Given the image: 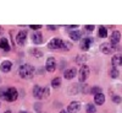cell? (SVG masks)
<instances>
[{
    "label": "cell",
    "instance_id": "cell-25",
    "mask_svg": "<svg viewBox=\"0 0 122 113\" xmlns=\"http://www.w3.org/2000/svg\"><path fill=\"white\" fill-rule=\"evenodd\" d=\"M90 92H92V94H94V95L101 94V87H99V86H95V87H93V89L90 90Z\"/></svg>",
    "mask_w": 122,
    "mask_h": 113
},
{
    "label": "cell",
    "instance_id": "cell-29",
    "mask_svg": "<svg viewBox=\"0 0 122 113\" xmlns=\"http://www.w3.org/2000/svg\"><path fill=\"white\" fill-rule=\"evenodd\" d=\"M30 28H32V30H34V31H38L39 28H42V26H37V25H32V26H30Z\"/></svg>",
    "mask_w": 122,
    "mask_h": 113
},
{
    "label": "cell",
    "instance_id": "cell-10",
    "mask_svg": "<svg viewBox=\"0 0 122 113\" xmlns=\"http://www.w3.org/2000/svg\"><path fill=\"white\" fill-rule=\"evenodd\" d=\"M43 90L44 87H40V86H34L33 89V96L37 98V100H40V98H43Z\"/></svg>",
    "mask_w": 122,
    "mask_h": 113
},
{
    "label": "cell",
    "instance_id": "cell-26",
    "mask_svg": "<svg viewBox=\"0 0 122 113\" xmlns=\"http://www.w3.org/2000/svg\"><path fill=\"white\" fill-rule=\"evenodd\" d=\"M49 95H50L49 87H44V90H43V98H46V97H49Z\"/></svg>",
    "mask_w": 122,
    "mask_h": 113
},
{
    "label": "cell",
    "instance_id": "cell-5",
    "mask_svg": "<svg viewBox=\"0 0 122 113\" xmlns=\"http://www.w3.org/2000/svg\"><path fill=\"white\" fill-rule=\"evenodd\" d=\"M61 44H62V39H60V38H53L48 43V47L50 49H59V48H61Z\"/></svg>",
    "mask_w": 122,
    "mask_h": 113
},
{
    "label": "cell",
    "instance_id": "cell-6",
    "mask_svg": "<svg viewBox=\"0 0 122 113\" xmlns=\"http://www.w3.org/2000/svg\"><path fill=\"white\" fill-rule=\"evenodd\" d=\"M26 38H27V32L26 31H20L16 36V42L20 46H23L26 43Z\"/></svg>",
    "mask_w": 122,
    "mask_h": 113
},
{
    "label": "cell",
    "instance_id": "cell-24",
    "mask_svg": "<svg viewBox=\"0 0 122 113\" xmlns=\"http://www.w3.org/2000/svg\"><path fill=\"white\" fill-rule=\"evenodd\" d=\"M110 75H111V77L116 79V77L118 76V70H117L116 68H112V69H111V71H110Z\"/></svg>",
    "mask_w": 122,
    "mask_h": 113
},
{
    "label": "cell",
    "instance_id": "cell-14",
    "mask_svg": "<svg viewBox=\"0 0 122 113\" xmlns=\"http://www.w3.org/2000/svg\"><path fill=\"white\" fill-rule=\"evenodd\" d=\"M94 102H95V105L100 106V105H103L104 102H105V96L103 94H98V95H94Z\"/></svg>",
    "mask_w": 122,
    "mask_h": 113
},
{
    "label": "cell",
    "instance_id": "cell-21",
    "mask_svg": "<svg viewBox=\"0 0 122 113\" xmlns=\"http://www.w3.org/2000/svg\"><path fill=\"white\" fill-rule=\"evenodd\" d=\"M30 54H32V55H34V57H37V58H39V57H43V53L40 52V50L36 49V48H33L32 50H30Z\"/></svg>",
    "mask_w": 122,
    "mask_h": 113
},
{
    "label": "cell",
    "instance_id": "cell-31",
    "mask_svg": "<svg viewBox=\"0 0 122 113\" xmlns=\"http://www.w3.org/2000/svg\"><path fill=\"white\" fill-rule=\"evenodd\" d=\"M48 28H50L51 31H54V30H56V26H48Z\"/></svg>",
    "mask_w": 122,
    "mask_h": 113
},
{
    "label": "cell",
    "instance_id": "cell-30",
    "mask_svg": "<svg viewBox=\"0 0 122 113\" xmlns=\"http://www.w3.org/2000/svg\"><path fill=\"white\" fill-rule=\"evenodd\" d=\"M86 28H87V31H93L94 30V26H92V25L90 26H86Z\"/></svg>",
    "mask_w": 122,
    "mask_h": 113
},
{
    "label": "cell",
    "instance_id": "cell-33",
    "mask_svg": "<svg viewBox=\"0 0 122 113\" xmlns=\"http://www.w3.org/2000/svg\"><path fill=\"white\" fill-rule=\"evenodd\" d=\"M5 113H12V112H11V111H6Z\"/></svg>",
    "mask_w": 122,
    "mask_h": 113
},
{
    "label": "cell",
    "instance_id": "cell-9",
    "mask_svg": "<svg viewBox=\"0 0 122 113\" xmlns=\"http://www.w3.org/2000/svg\"><path fill=\"white\" fill-rule=\"evenodd\" d=\"M11 68H12V63H11L10 60H5V61H3L1 65H0V69H1L3 73H9V71L11 70Z\"/></svg>",
    "mask_w": 122,
    "mask_h": 113
},
{
    "label": "cell",
    "instance_id": "cell-7",
    "mask_svg": "<svg viewBox=\"0 0 122 113\" xmlns=\"http://www.w3.org/2000/svg\"><path fill=\"white\" fill-rule=\"evenodd\" d=\"M45 68H46V70L49 71V73H53V71H55V69H56V60H55L54 58H49V59L46 60Z\"/></svg>",
    "mask_w": 122,
    "mask_h": 113
},
{
    "label": "cell",
    "instance_id": "cell-19",
    "mask_svg": "<svg viewBox=\"0 0 122 113\" xmlns=\"http://www.w3.org/2000/svg\"><path fill=\"white\" fill-rule=\"evenodd\" d=\"M99 36L103 37V38L106 37V36H107V28H105L104 26H100V27H99Z\"/></svg>",
    "mask_w": 122,
    "mask_h": 113
},
{
    "label": "cell",
    "instance_id": "cell-16",
    "mask_svg": "<svg viewBox=\"0 0 122 113\" xmlns=\"http://www.w3.org/2000/svg\"><path fill=\"white\" fill-rule=\"evenodd\" d=\"M0 48H3L5 52H9V50H10V44H9L6 38H1V39H0Z\"/></svg>",
    "mask_w": 122,
    "mask_h": 113
},
{
    "label": "cell",
    "instance_id": "cell-8",
    "mask_svg": "<svg viewBox=\"0 0 122 113\" xmlns=\"http://www.w3.org/2000/svg\"><path fill=\"white\" fill-rule=\"evenodd\" d=\"M79 108H81V103L77 102V101H73V102H71V103L68 105L67 112L68 113H77L79 111Z\"/></svg>",
    "mask_w": 122,
    "mask_h": 113
},
{
    "label": "cell",
    "instance_id": "cell-27",
    "mask_svg": "<svg viewBox=\"0 0 122 113\" xmlns=\"http://www.w3.org/2000/svg\"><path fill=\"white\" fill-rule=\"evenodd\" d=\"M77 63H82V61H86L87 60V57L86 55H81V57H77Z\"/></svg>",
    "mask_w": 122,
    "mask_h": 113
},
{
    "label": "cell",
    "instance_id": "cell-20",
    "mask_svg": "<svg viewBox=\"0 0 122 113\" xmlns=\"http://www.w3.org/2000/svg\"><path fill=\"white\" fill-rule=\"evenodd\" d=\"M61 48H62L64 50H70L71 48H72V43L66 42V41H62V44H61Z\"/></svg>",
    "mask_w": 122,
    "mask_h": 113
},
{
    "label": "cell",
    "instance_id": "cell-22",
    "mask_svg": "<svg viewBox=\"0 0 122 113\" xmlns=\"http://www.w3.org/2000/svg\"><path fill=\"white\" fill-rule=\"evenodd\" d=\"M51 85H53V87H59L61 85V77H55L51 81Z\"/></svg>",
    "mask_w": 122,
    "mask_h": 113
},
{
    "label": "cell",
    "instance_id": "cell-12",
    "mask_svg": "<svg viewBox=\"0 0 122 113\" xmlns=\"http://www.w3.org/2000/svg\"><path fill=\"white\" fill-rule=\"evenodd\" d=\"M77 74V69L76 68H70L65 71V77L68 80V79H73Z\"/></svg>",
    "mask_w": 122,
    "mask_h": 113
},
{
    "label": "cell",
    "instance_id": "cell-32",
    "mask_svg": "<svg viewBox=\"0 0 122 113\" xmlns=\"http://www.w3.org/2000/svg\"><path fill=\"white\" fill-rule=\"evenodd\" d=\"M3 32H4V30H3L1 26H0V35H3Z\"/></svg>",
    "mask_w": 122,
    "mask_h": 113
},
{
    "label": "cell",
    "instance_id": "cell-35",
    "mask_svg": "<svg viewBox=\"0 0 122 113\" xmlns=\"http://www.w3.org/2000/svg\"><path fill=\"white\" fill-rule=\"evenodd\" d=\"M20 113H27V112H23V111H22V112H20Z\"/></svg>",
    "mask_w": 122,
    "mask_h": 113
},
{
    "label": "cell",
    "instance_id": "cell-13",
    "mask_svg": "<svg viewBox=\"0 0 122 113\" xmlns=\"http://www.w3.org/2000/svg\"><path fill=\"white\" fill-rule=\"evenodd\" d=\"M32 41H33V43H36V44H40V43L43 42L42 33H40V32H34L32 35Z\"/></svg>",
    "mask_w": 122,
    "mask_h": 113
},
{
    "label": "cell",
    "instance_id": "cell-1",
    "mask_svg": "<svg viewBox=\"0 0 122 113\" xmlns=\"http://www.w3.org/2000/svg\"><path fill=\"white\" fill-rule=\"evenodd\" d=\"M18 97L16 89L14 87H0V98H3L7 102H14Z\"/></svg>",
    "mask_w": 122,
    "mask_h": 113
},
{
    "label": "cell",
    "instance_id": "cell-34",
    "mask_svg": "<svg viewBox=\"0 0 122 113\" xmlns=\"http://www.w3.org/2000/svg\"><path fill=\"white\" fill-rule=\"evenodd\" d=\"M60 113H67V112H65V111H62V112H60Z\"/></svg>",
    "mask_w": 122,
    "mask_h": 113
},
{
    "label": "cell",
    "instance_id": "cell-4",
    "mask_svg": "<svg viewBox=\"0 0 122 113\" xmlns=\"http://www.w3.org/2000/svg\"><path fill=\"white\" fill-rule=\"evenodd\" d=\"M115 49H116L115 46L111 43V42H109V43H103V44H101V52H103L104 54H111Z\"/></svg>",
    "mask_w": 122,
    "mask_h": 113
},
{
    "label": "cell",
    "instance_id": "cell-11",
    "mask_svg": "<svg viewBox=\"0 0 122 113\" xmlns=\"http://www.w3.org/2000/svg\"><path fill=\"white\" fill-rule=\"evenodd\" d=\"M90 44H92V38H84L82 39V42H81V49L82 50H88L90 48Z\"/></svg>",
    "mask_w": 122,
    "mask_h": 113
},
{
    "label": "cell",
    "instance_id": "cell-2",
    "mask_svg": "<svg viewBox=\"0 0 122 113\" xmlns=\"http://www.w3.org/2000/svg\"><path fill=\"white\" fill-rule=\"evenodd\" d=\"M18 74L23 79H30L33 77V74H34V68L29 64H23L20 66L18 69Z\"/></svg>",
    "mask_w": 122,
    "mask_h": 113
},
{
    "label": "cell",
    "instance_id": "cell-18",
    "mask_svg": "<svg viewBox=\"0 0 122 113\" xmlns=\"http://www.w3.org/2000/svg\"><path fill=\"white\" fill-rule=\"evenodd\" d=\"M81 36H82V33H81L79 31H75V32H71L70 33V37L72 38V39H75V41L81 39Z\"/></svg>",
    "mask_w": 122,
    "mask_h": 113
},
{
    "label": "cell",
    "instance_id": "cell-15",
    "mask_svg": "<svg viewBox=\"0 0 122 113\" xmlns=\"http://www.w3.org/2000/svg\"><path fill=\"white\" fill-rule=\"evenodd\" d=\"M121 39V33L118 31H114L112 35H111V43H118Z\"/></svg>",
    "mask_w": 122,
    "mask_h": 113
},
{
    "label": "cell",
    "instance_id": "cell-17",
    "mask_svg": "<svg viewBox=\"0 0 122 113\" xmlns=\"http://www.w3.org/2000/svg\"><path fill=\"white\" fill-rule=\"evenodd\" d=\"M111 63H112V65H114L115 68L122 65V55H115V57L112 58V60H111Z\"/></svg>",
    "mask_w": 122,
    "mask_h": 113
},
{
    "label": "cell",
    "instance_id": "cell-23",
    "mask_svg": "<svg viewBox=\"0 0 122 113\" xmlns=\"http://www.w3.org/2000/svg\"><path fill=\"white\" fill-rule=\"evenodd\" d=\"M97 107L94 105H87V113H95Z\"/></svg>",
    "mask_w": 122,
    "mask_h": 113
},
{
    "label": "cell",
    "instance_id": "cell-3",
    "mask_svg": "<svg viewBox=\"0 0 122 113\" xmlns=\"http://www.w3.org/2000/svg\"><path fill=\"white\" fill-rule=\"evenodd\" d=\"M88 76H89V68L87 65H83L78 71V79H79L81 83H83V81L87 80Z\"/></svg>",
    "mask_w": 122,
    "mask_h": 113
},
{
    "label": "cell",
    "instance_id": "cell-28",
    "mask_svg": "<svg viewBox=\"0 0 122 113\" xmlns=\"http://www.w3.org/2000/svg\"><path fill=\"white\" fill-rule=\"evenodd\" d=\"M112 101L115 102V103H120V102H121V98H120L118 96H114V97H112Z\"/></svg>",
    "mask_w": 122,
    "mask_h": 113
}]
</instances>
